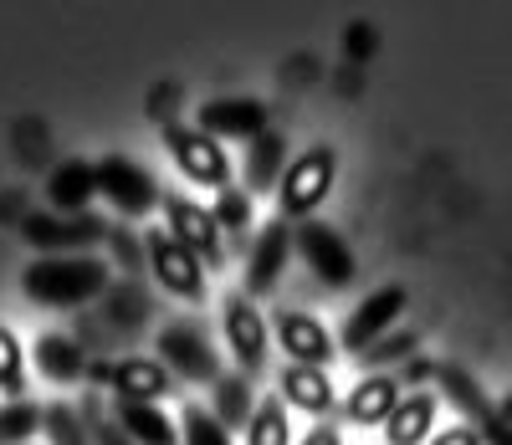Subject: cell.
I'll return each instance as SVG.
<instances>
[{"mask_svg": "<svg viewBox=\"0 0 512 445\" xmlns=\"http://www.w3.org/2000/svg\"><path fill=\"white\" fill-rule=\"evenodd\" d=\"M113 266L103 256H82V251H62V256H41L21 272V292L41 307H77L98 292H108Z\"/></svg>", "mask_w": 512, "mask_h": 445, "instance_id": "1", "label": "cell"}, {"mask_svg": "<svg viewBox=\"0 0 512 445\" xmlns=\"http://www.w3.org/2000/svg\"><path fill=\"white\" fill-rule=\"evenodd\" d=\"M333 180H338V154H333V144L303 149V154L287 164L282 185H277L282 215H287V220H313V210H318V200H328Z\"/></svg>", "mask_w": 512, "mask_h": 445, "instance_id": "2", "label": "cell"}, {"mask_svg": "<svg viewBox=\"0 0 512 445\" xmlns=\"http://www.w3.org/2000/svg\"><path fill=\"white\" fill-rule=\"evenodd\" d=\"M164 149L190 185H205V190L231 185V159L216 133H205L200 123H164Z\"/></svg>", "mask_w": 512, "mask_h": 445, "instance_id": "3", "label": "cell"}, {"mask_svg": "<svg viewBox=\"0 0 512 445\" xmlns=\"http://www.w3.org/2000/svg\"><path fill=\"white\" fill-rule=\"evenodd\" d=\"M98 195L113 200L118 215H149L154 205H164V195H159V185H154V174H149L139 159H128V154L98 159Z\"/></svg>", "mask_w": 512, "mask_h": 445, "instance_id": "4", "label": "cell"}, {"mask_svg": "<svg viewBox=\"0 0 512 445\" xmlns=\"http://www.w3.org/2000/svg\"><path fill=\"white\" fill-rule=\"evenodd\" d=\"M164 220H169V236L175 241H185L205 266H226V231H221V220H216V210H200L190 195H164Z\"/></svg>", "mask_w": 512, "mask_h": 445, "instance_id": "5", "label": "cell"}, {"mask_svg": "<svg viewBox=\"0 0 512 445\" xmlns=\"http://www.w3.org/2000/svg\"><path fill=\"white\" fill-rule=\"evenodd\" d=\"M292 241H297V251H303V261L318 272L323 287H349L359 277V261H354L349 241L338 236L333 226H323V220H297Z\"/></svg>", "mask_w": 512, "mask_h": 445, "instance_id": "6", "label": "cell"}, {"mask_svg": "<svg viewBox=\"0 0 512 445\" xmlns=\"http://www.w3.org/2000/svg\"><path fill=\"white\" fill-rule=\"evenodd\" d=\"M144 246H149L154 282H164L175 297H195V302L205 297V261H200L185 241H175L169 231H149Z\"/></svg>", "mask_w": 512, "mask_h": 445, "instance_id": "7", "label": "cell"}, {"mask_svg": "<svg viewBox=\"0 0 512 445\" xmlns=\"http://www.w3.org/2000/svg\"><path fill=\"white\" fill-rule=\"evenodd\" d=\"M405 302H410V292L400 287V282H390V287H379V292H369L354 313H349V323H344V343L349 353H364L369 343H379L384 333H390L395 323H400V313H405Z\"/></svg>", "mask_w": 512, "mask_h": 445, "instance_id": "8", "label": "cell"}, {"mask_svg": "<svg viewBox=\"0 0 512 445\" xmlns=\"http://www.w3.org/2000/svg\"><path fill=\"white\" fill-rule=\"evenodd\" d=\"M221 328H226V343H231V353H236V364L246 369V374H256V369H267V343H272V328H267V318L256 313V302L251 297H226V307H221Z\"/></svg>", "mask_w": 512, "mask_h": 445, "instance_id": "9", "label": "cell"}, {"mask_svg": "<svg viewBox=\"0 0 512 445\" xmlns=\"http://www.w3.org/2000/svg\"><path fill=\"white\" fill-rule=\"evenodd\" d=\"M21 236L36 246V251H52V256H62V251H77V246H88V241H98V236H108V226L98 215H88V210H77V215H26L21 220Z\"/></svg>", "mask_w": 512, "mask_h": 445, "instance_id": "10", "label": "cell"}, {"mask_svg": "<svg viewBox=\"0 0 512 445\" xmlns=\"http://www.w3.org/2000/svg\"><path fill=\"white\" fill-rule=\"evenodd\" d=\"M159 364L180 369V374H185V379H195V384H216V379H221V359H216V348H210L190 323H169V328L159 333Z\"/></svg>", "mask_w": 512, "mask_h": 445, "instance_id": "11", "label": "cell"}, {"mask_svg": "<svg viewBox=\"0 0 512 445\" xmlns=\"http://www.w3.org/2000/svg\"><path fill=\"white\" fill-rule=\"evenodd\" d=\"M195 123L205 133H216V139H256V133H267V103L262 98H210L195 108Z\"/></svg>", "mask_w": 512, "mask_h": 445, "instance_id": "12", "label": "cell"}, {"mask_svg": "<svg viewBox=\"0 0 512 445\" xmlns=\"http://www.w3.org/2000/svg\"><path fill=\"white\" fill-rule=\"evenodd\" d=\"M292 246H297V241H292V231H287V220H267V226L256 231L251 256H246V297H262V292L277 287Z\"/></svg>", "mask_w": 512, "mask_h": 445, "instance_id": "13", "label": "cell"}, {"mask_svg": "<svg viewBox=\"0 0 512 445\" xmlns=\"http://www.w3.org/2000/svg\"><path fill=\"white\" fill-rule=\"evenodd\" d=\"M277 343H282V353L292 364H328L333 359V338H328V328L318 323V318H308V313H297V307H287V313H277Z\"/></svg>", "mask_w": 512, "mask_h": 445, "instance_id": "14", "label": "cell"}, {"mask_svg": "<svg viewBox=\"0 0 512 445\" xmlns=\"http://www.w3.org/2000/svg\"><path fill=\"white\" fill-rule=\"evenodd\" d=\"M47 200L62 210V215H77L88 210V200H98V164L88 159H62L47 180Z\"/></svg>", "mask_w": 512, "mask_h": 445, "instance_id": "15", "label": "cell"}, {"mask_svg": "<svg viewBox=\"0 0 512 445\" xmlns=\"http://www.w3.org/2000/svg\"><path fill=\"white\" fill-rule=\"evenodd\" d=\"M400 399H405V394H400V379H395V374H369V379L354 384V394H349L344 410H349L354 425L369 430V425H384V420H390V415L400 410Z\"/></svg>", "mask_w": 512, "mask_h": 445, "instance_id": "16", "label": "cell"}, {"mask_svg": "<svg viewBox=\"0 0 512 445\" xmlns=\"http://www.w3.org/2000/svg\"><path fill=\"white\" fill-rule=\"evenodd\" d=\"M108 384L118 399H159L169 394V384H175V374H169V364H154V359H118L108 364Z\"/></svg>", "mask_w": 512, "mask_h": 445, "instance_id": "17", "label": "cell"}, {"mask_svg": "<svg viewBox=\"0 0 512 445\" xmlns=\"http://www.w3.org/2000/svg\"><path fill=\"white\" fill-rule=\"evenodd\" d=\"M436 379H441V394L451 399V405L466 415V420H472L477 430L497 415V405H492V399H487V389L472 379V369H466V364H451V359H441L436 364Z\"/></svg>", "mask_w": 512, "mask_h": 445, "instance_id": "18", "label": "cell"}, {"mask_svg": "<svg viewBox=\"0 0 512 445\" xmlns=\"http://www.w3.org/2000/svg\"><path fill=\"white\" fill-rule=\"evenodd\" d=\"M282 399L287 410H308V415H328L333 410V384L318 364H287L282 369Z\"/></svg>", "mask_w": 512, "mask_h": 445, "instance_id": "19", "label": "cell"}, {"mask_svg": "<svg viewBox=\"0 0 512 445\" xmlns=\"http://www.w3.org/2000/svg\"><path fill=\"white\" fill-rule=\"evenodd\" d=\"M431 430H436V394H425V389L405 394L400 410L384 420V440L390 445H425Z\"/></svg>", "mask_w": 512, "mask_h": 445, "instance_id": "20", "label": "cell"}, {"mask_svg": "<svg viewBox=\"0 0 512 445\" xmlns=\"http://www.w3.org/2000/svg\"><path fill=\"white\" fill-rule=\"evenodd\" d=\"M287 139H282V128H267V133H256L251 149H246V190H277L282 185V174H287Z\"/></svg>", "mask_w": 512, "mask_h": 445, "instance_id": "21", "label": "cell"}, {"mask_svg": "<svg viewBox=\"0 0 512 445\" xmlns=\"http://www.w3.org/2000/svg\"><path fill=\"white\" fill-rule=\"evenodd\" d=\"M113 415L139 445H180V430L169 425V415L159 405H149V399H118Z\"/></svg>", "mask_w": 512, "mask_h": 445, "instance_id": "22", "label": "cell"}, {"mask_svg": "<svg viewBox=\"0 0 512 445\" xmlns=\"http://www.w3.org/2000/svg\"><path fill=\"white\" fill-rule=\"evenodd\" d=\"M36 369L52 384H77L88 374V353H82V343H72L67 333H47V338H36Z\"/></svg>", "mask_w": 512, "mask_h": 445, "instance_id": "23", "label": "cell"}, {"mask_svg": "<svg viewBox=\"0 0 512 445\" xmlns=\"http://www.w3.org/2000/svg\"><path fill=\"white\" fill-rule=\"evenodd\" d=\"M292 430H287V399H262L251 410V425H246V445H287Z\"/></svg>", "mask_w": 512, "mask_h": 445, "instance_id": "24", "label": "cell"}, {"mask_svg": "<svg viewBox=\"0 0 512 445\" xmlns=\"http://www.w3.org/2000/svg\"><path fill=\"white\" fill-rule=\"evenodd\" d=\"M47 425V410L31 405V399H11L0 405V445H31V435Z\"/></svg>", "mask_w": 512, "mask_h": 445, "instance_id": "25", "label": "cell"}, {"mask_svg": "<svg viewBox=\"0 0 512 445\" xmlns=\"http://www.w3.org/2000/svg\"><path fill=\"white\" fill-rule=\"evenodd\" d=\"M415 353H420V333H415V328H400V323H395V328L384 333L379 343H369V348L359 353V359H364V364H369V369L379 374L384 364H405V359H415Z\"/></svg>", "mask_w": 512, "mask_h": 445, "instance_id": "26", "label": "cell"}, {"mask_svg": "<svg viewBox=\"0 0 512 445\" xmlns=\"http://www.w3.org/2000/svg\"><path fill=\"white\" fill-rule=\"evenodd\" d=\"M251 410H256L251 384L221 374V379H216V415H221V425H226V430H241V425H251Z\"/></svg>", "mask_w": 512, "mask_h": 445, "instance_id": "27", "label": "cell"}, {"mask_svg": "<svg viewBox=\"0 0 512 445\" xmlns=\"http://www.w3.org/2000/svg\"><path fill=\"white\" fill-rule=\"evenodd\" d=\"M77 415H82V425H88V440H93V445H139L134 435H128V430L118 425V415H108V410H103V399H98V394L82 399Z\"/></svg>", "mask_w": 512, "mask_h": 445, "instance_id": "28", "label": "cell"}, {"mask_svg": "<svg viewBox=\"0 0 512 445\" xmlns=\"http://www.w3.org/2000/svg\"><path fill=\"white\" fill-rule=\"evenodd\" d=\"M216 220L226 236H246L251 231V190H236V185H221L216 190Z\"/></svg>", "mask_w": 512, "mask_h": 445, "instance_id": "29", "label": "cell"}, {"mask_svg": "<svg viewBox=\"0 0 512 445\" xmlns=\"http://www.w3.org/2000/svg\"><path fill=\"white\" fill-rule=\"evenodd\" d=\"M180 435H185V445H231V430L221 425V415H210L200 405H190L180 415Z\"/></svg>", "mask_w": 512, "mask_h": 445, "instance_id": "30", "label": "cell"}, {"mask_svg": "<svg viewBox=\"0 0 512 445\" xmlns=\"http://www.w3.org/2000/svg\"><path fill=\"white\" fill-rule=\"evenodd\" d=\"M21 389H26V353L16 333L0 323V394H21Z\"/></svg>", "mask_w": 512, "mask_h": 445, "instance_id": "31", "label": "cell"}, {"mask_svg": "<svg viewBox=\"0 0 512 445\" xmlns=\"http://www.w3.org/2000/svg\"><path fill=\"white\" fill-rule=\"evenodd\" d=\"M47 440L52 445H93L88 440V425H82V415L72 410V405H47Z\"/></svg>", "mask_w": 512, "mask_h": 445, "instance_id": "32", "label": "cell"}, {"mask_svg": "<svg viewBox=\"0 0 512 445\" xmlns=\"http://www.w3.org/2000/svg\"><path fill=\"white\" fill-rule=\"evenodd\" d=\"M144 292L139 287H113V297H108V318L118 323V328H139L144 323Z\"/></svg>", "mask_w": 512, "mask_h": 445, "instance_id": "33", "label": "cell"}, {"mask_svg": "<svg viewBox=\"0 0 512 445\" xmlns=\"http://www.w3.org/2000/svg\"><path fill=\"white\" fill-rule=\"evenodd\" d=\"M108 246H113V256H118V266H123V272H139V266L149 261V246H144V236H134L128 226H108Z\"/></svg>", "mask_w": 512, "mask_h": 445, "instance_id": "34", "label": "cell"}, {"mask_svg": "<svg viewBox=\"0 0 512 445\" xmlns=\"http://www.w3.org/2000/svg\"><path fill=\"white\" fill-rule=\"evenodd\" d=\"M425 445H487V440H482V430H477V425H446L441 435H431Z\"/></svg>", "mask_w": 512, "mask_h": 445, "instance_id": "35", "label": "cell"}, {"mask_svg": "<svg viewBox=\"0 0 512 445\" xmlns=\"http://www.w3.org/2000/svg\"><path fill=\"white\" fill-rule=\"evenodd\" d=\"M436 364H441V359H420V353H415V359H405V384H425V379H436Z\"/></svg>", "mask_w": 512, "mask_h": 445, "instance_id": "36", "label": "cell"}, {"mask_svg": "<svg viewBox=\"0 0 512 445\" xmlns=\"http://www.w3.org/2000/svg\"><path fill=\"white\" fill-rule=\"evenodd\" d=\"M482 440H487V445H512V425H507L502 415H492V420L482 425Z\"/></svg>", "mask_w": 512, "mask_h": 445, "instance_id": "37", "label": "cell"}, {"mask_svg": "<svg viewBox=\"0 0 512 445\" xmlns=\"http://www.w3.org/2000/svg\"><path fill=\"white\" fill-rule=\"evenodd\" d=\"M303 445H344V440H338V430H333V425H313V430L303 435Z\"/></svg>", "mask_w": 512, "mask_h": 445, "instance_id": "38", "label": "cell"}, {"mask_svg": "<svg viewBox=\"0 0 512 445\" xmlns=\"http://www.w3.org/2000/svg\"><path fill=\"white\" fill-rule=\"evenodd\" d=\"M497 415H502V420L512 425V394H507V399H497Z\"/></svg>", "mask_w": 512, "mask_h": 445, "instance_id": "39", "label": "cell"}]
</instances>
